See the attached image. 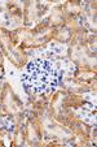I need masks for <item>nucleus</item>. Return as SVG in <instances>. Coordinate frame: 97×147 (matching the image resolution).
Masks as SVG:
<instances>
[{"mask_svg":"<svg viewBox=\"0 0 97 147\" xmlns=\"http://www.w3.org/2000/svg\"><path fill=\"white\" fill-rule=\"evenodd\" d=\"M58 70L49 60L35 59L30 61L25 72V85L34 92H47L58 83Z\"/></svg>","mask_w":97,"mask_h":147,"instance_id":"nucleus-1","label":"nucleus"}]
</instances>
